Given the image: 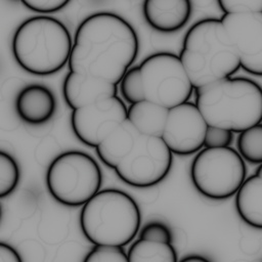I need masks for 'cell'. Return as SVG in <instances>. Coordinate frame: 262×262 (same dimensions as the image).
Returning a JSON list of instances; mask_svg holds the SVG:
<instances>
[{"label": "cell", "mask_w": 262, "mask_h": 262, "mask_svg": "<svg viewBox=\"0 0 262 262\" xmlns=\"http://www.w3.org/2000/svg\"><path fill=\"white\" fill-rule=\"evenodd\" d=\"M139 52L132 25L114 12L88 15L78 26L68 61L70 72L119 85Z\"/></svg>", "instance_id": "cell-1"}, {"label": "cell", "mask_w": 262, "mask_h": 262, "mask_svg": "<svg viewBox=\"0 0 262 262\" xmlns=\"http://www.w3.org/2000/svg\"><path fill=\"white\" fill-rule=\"evenodd\" d=\"M193 90L208 126L241 133L261 122V87L251 79L228 77Z\"/></svg>", "instance_id": "cell-2"}, {"label": "cell", "mask_w": 262, "mask_h": 262, "mask_svg": "<svg viewBox=\"0 0 262 262\" xmlns=\"http://www.w3.org/2000/svg\"><path fill=\"white\" fill-rule=\"evenodd\" d=\"M119 88L129 104L145 100L167 110L188 101L193 92L178 55L164 51L152 53L140 64L131 67Z\"/></svg>", "instance_id": "cell-3"}, {"label": "cell", "mask_w": 262, "mask_h": 262, "mask_svg": "<svg viewBox=\"0 0 262 262\" xmlns=\"http://www.w3.org/2000/svg\"><path fill=\"white\" fill-rule=\"evenodd\" d=\"M178 57L193 89L231 77L241 68L218 18L195 21L185 33Z\"/></svg>", "instance_id": "cell-4"}, {"label": "cell", "mask_w": 262, "mask_h": 262, "mask_svg": "<svg viewBox=\"0 0 262 262\" xmlns=\"http://www.w3.org/2000/svg\"><path fill=\"white\" fill-rule=\"evenodd\" d=\"M73 40L59 19L35 15L24 20L15 30L11 50L16 63L34 76H50L68 64Z\"/></svg>", "instance_id": "cell-5"}, {"label": "cell", "mask_w": 262, "mask_h": 262, "mask_svg": "<svg viewBox=\"0 0 262 262\" xmlns=\"http://www.w3.org/2000/svg\"><path fill=\"white\" fill-rule=\"evenodd\" d=\"M141 213L136 201L127 192L100 189L80 212V227L94 246L121 247L133 241L140 229Z\"/></svg>", "instance_id": "cell-6"}, {"label": "cell", "mask_w": 262, "mask_h": 262, "mask_svg": "<svg viewBox=\"0 0 262 262\" xmlns=\"http://www.w3.org/2000/svg\"><path fill=\"white\" fill-rule=\"evenodd\" d=\"M45 181L48 192L57 203L81 207L100 190L102 172L87 152L67 150L51 161Z\"/></svg>", "instance_id": "cell-7"}, {"label": "cell", "mask_w": 262, "mask_h": 262, "mask_svg": "<svg viewBox=\"0 0 262 262\" xmlns=\"http://www.w3.org/2000/svg\"><path fill=\"white\" fill-rule=\"evenodd\" d=\"M247 176L245 161L236 149L204 147L190 165V179L205 198L225 200L235 194Z\"/></svg>", "instance_id": "cell-8"}, {"label": "cell", "mask_w": 262, "mask_h": 262, "mask_svg": "<svg viewBox=\"0 0 262 262\" xmlns=\"http://www.w3.org/2000/svg\"><path fill=\"white\" fill-rule=\"evenodd\" d=\"M173 164V154L161 137L138 134L129 154L114 169L126 184L148 188L162 182Z\"/></svg>", "instance_id": "cell-9"}, {"label": "cell", "mask_w": 262, "mask_h": 262, "mask_svg": "<svg viewBox=\"0 0 262 262\" xmlns=\"http://www.w3.org/2000/svg\"><path fill=\"white\" fill-rule=\"evenodd\" d=\"M127 120V106L114 96L72 111L71 126L75 136L85 145L97 147Z\"/></svg>", "instance_id": "cell-10"}, {"label": "cell", "mask_w": 262, "mask_h": 262, "mask_svg": "<svg viewBox=\"0 0 262 262\" xmlns=\"http://www.w3.org/2000/svg\"><path fill=\"white\" fill-rule=\"evenodd\" d=\"M247 73L262 74V12L225 13L219 18Z\"/></svg>", "instance_id": "cell-11"}, {"label": "cell", "mask_w": 262, "mask_h": 262, "mask_svg": "<svg viewBox=\"0 0 262 262\" xmlns=\"http://www.w3.org/2000/svg\"><path fill=\"white\" fill-rule=\"evenodd\" d=\"M207 127L196 105L186 101L168 110L161 138L172 154L190 156L204 147Z\"/></svg>", "instance_id": "cell-12"}, {"label": "cell", "mask_w": 262, "mask_h": 262, "mask_svg": "<svg viewBox=\"0 0 262 262\" xmlns=\"http://www.w3.org/2000/svg\"><path fill=\"white\" fill-rule=\"evenodd\" d=\"M53 92L42 84H29L21 88L14 101L17 117L26 124L39 126L49 122L56 112Z\"/></svg>", "instance_id": "cell-13"}, {"label": "cell", "mask_w": 262, "mask_h": 262, "mask_svg": "<svg viewBox=\"0 0 262 262\" xmlns=\"http://www.w3.org/2000/svg\"><path fill=\"white\" fill-rule=\"evenodd\" d=\"M118 85L69 72L62 83V95L73 111L117 96Z\"/></svg>", "instance_id": "cell-14"}, {"label": "cell", "mask_w": 262, "mask_h": 262, "mask_svg": "<svg viewBox=\"0 0 262 262\" xmlns=\"http://www.w3.org/2000/svg\"><path fill=\"white\" fill-rule=\"evenodd\" d=\"M192 5L187 0H145L142 14L155 31L165 34L181 30L189 20Z\"/></svg>", "instance_id": "cell-15"}, {"label": "cell", "mask_w": 262, "mask_h": 262, "mask_svg": "<svg viewBox=\"0 0 262 262\" xmlns=\"http://www.w3.org/2000/svg\"><path fill=\"white\" fill-rule=\"evenodd\" d=\"M235 209L241 219L256 229L262 227V166L246 178L235 192Z\"/></svg>", "instance_id": "cell-16"}, {"label": "cell", "mask_w": 262, "mask_h": 262, "mask_svg": "<svg viewBox=\"0 0 262 262\" xmlns=\"http://www.w3.org/2000/svg\"><path fill=\"white\" fill-rule=\"evenodd\" d=\"M138 134V131L126 120L95 147L98 158L105 166L115 169L129 154Z\"/></svg>", "instance_id": "cell-17"}, {"label": "cell", "mask_w": 262, "mask_h": 262, "mask_svg": "<svg viewBox=\"0 0 262 262\" xmlns=\"http://www.w3.org/2000/svg\"><path fill=\"white\" fill-rule=\"evenodd\" d=\"M167 116V108L145 100L127 107V120L142 135L162 137Z\"/></svg>", "instance_id": "cell-18"}, {"label": "cell", "mask_w": 262, "mask_h": 262, "mask_svg": "<svg viewBox=\"0 0 262 262\" xmlns=\"http://www.w3.org/2000/svg\"><path fill=\"white\" fill-rule=\"evenodd\" d=\"M128 262H177V253L171 243L138 238L127 252Z\"/></svg>", "instance_id": "cell-19"}, {"label": "cell", "mask_w": 262, "mask_h": 262, "mask_svg": "<svg viewBox=\"0 0 262 262\" xmlns=\"http://www.w3.org/2000/svg\"><path fill=\"white\" fill-rule=\"evenodd\" d=\"M237 152L244 161L250 164L261 165L262 163V126L257 124L237 136Z\"/></svg>", "instance_id": "cell-20"}, {"label": "cell", "mask_w": 262, "mask_h": 262, "mask_svg": "<svg viewBox=\"0 0 262 262\" xmlns=\"http://www.w3.org/2000/svg\"><path fill=\"white\" fill-rule=\"evenodd\" d=\"M19 179L20 170L16 160L0 149V199L10 195L16 189Z\"/></svg>", "instance_id": "cell-21"}, {"label": "cell", "mask_w": 262, "mask_h": 262, "mask_svg": "<svg viewBox=\"0 0 262 262\" xmlns=\"http://www.w3.org/2000/svg\"><path fill=\"white\" fill-rule=\"evenodd\" d=\"M82 262H128L127 253L121 247L94 246Z\"/></svg>", "instance_id": "cell-22"}, {"label": "cell", "mask_w": 262, "mask_h": 262, "mask_svg": "<svg viewBox=\"0 0 262 262\" xmlns=\"http://www.w3.org/2000/svg\"><path fill=\"white\" fill-rule=\"evenodd\" d=\"M138 238L172 244L173 234L171 229L165 223L160 221H151L146 223L141 228Z\"/></svg>", "instance_id": "cell-23"}, {"label": "cell", "mask_w": 262, "mask_h": 262, "mask_svg": "<svg viewBox=\"0 0 262 262\" xmlns=\"http://www.w3.org/2000/svg\"><path fill=\"white\" fill-rule=\"evenodd\" d=\"M217 4L224 14L262 12V0H219Z\"/></svg>", "instance_id": "cell-24"}, {"label": "cell", "mask_w": 262, "mask_h": 262, "mask_svg": "<svg viewBox=\"0 0 262 262\" xmlns=\"http://www.w3.org/2000/svg\"><path fill=\"white\" fill-rule=\"evenodd\" d=\"M21 4L29 10L43 14L57 12L68 6L69 0H21Z\"/></svg>", "instance_id": "cell-25"}, {"label": "cell", "mask_w": 262, "mask_h": 262, "mask_svg": "<svg viewBox=\"0 0 262 262\" xmlns=\"http://www.w3.org/2000/svg\"><path fill=\"white\" fill-rule=\"evenodd\" d=\"M233 141V133L231 131L216 128V127H207L204 147H227Z\"/></svg>", "instance_id": "cell-26"}, {"label": "cell", "mask_w": 262, "mask_h": 262, "mask_svg": "<svg viewBox=\"0 0 262 262\" xmlns=\"http://www.w3.org/2000/svg\"><path fill=\"white\" fill-rule=\"evenodd\" d=\"M0 262H24L19 253L9 244L0 242Z\"/></svg>", "instance_id": "cell-27"}, {"label": "cell", "mask_w": 262, "mask_h": 262, "mask_svg": "<svg viewBox=\"0 0 262 262\" xmlns=\"http://www.w3.org/2000/svg\"><path fill=\"white\" fill-rule=\"evenodd\" d=\"M177 262H211V261L201 255H187Z\"/></svg>", "instance_id": "cell-28"}, {"label": "cell", "mask_w": 262, "mask_h": 262, "mask_svg": "<svg viewBox=\"0 0 262 262\" xmlns=\"http://www.w3.org/2000/svg\"><path fill=\"white\" fill-rule=\"evenodd\" d=\"M1 218H2V207L0 205V221H1Z\"/></svg>", "instance_id": "cell-29"}]
</instances>
